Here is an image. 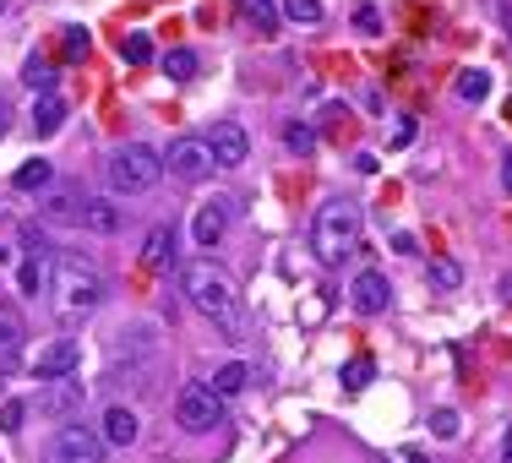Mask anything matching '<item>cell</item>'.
<instances>
[{
  "label": "cell",
  "mask_w": 512,
  "mask_h": 463,
  "mask_svg": "<svg viewBox=\"0 0 512 463\" xmlns=\"http://www.w3.org/2000/svg\"><path fill=\"white\" fill-rule=\"evenodd\" d=\"M180 289H186V300L207 316V322L224 327V338H235V344L251 338V322H246V311H240V289H235V278H229L224 267H213L207 257L186 262L180 267Z\"/></svg>",
  "instance_id": "obj_1"
},
{
  "label": "cell",
  "mask_w": 512,
  "mask_h": 463,
  "mask_svg": "<svg viewBox=\"0 0 512 463\" xmlns=\"http://www.w3.org/2000/svg\"><path fill=\"white\" fill-rule=\"evenodd\" d=\"M50 300H55L60 322H82V316L99 311V300H104V273L93 262H82V257H55Z\"/></svg>",
  "instance_id": "obj_2"
},
{
  "label": "cell",
  "mask_w": 512,
  "mask_h": 463,
  "mask_svg": "<svg viewBox=\"0 0 512 463\" xmlns=\"http://www.w3.org/2000/svg\"><path fill=\"white\" fill-rule=\"evenodd\" d=\"M360 229H365V218H360V207L355 202H344V197H333V202H322L316 207V218H311V246H316V262H344L349 251L360 246Z\"/></svg>",
  "instance_id": "obj_3"
},
{
  "label": "cell",
  "mask_w": 512,
  "mask_h": 463,
  "mask_svg": "<svg viewBox=\"0 0 512 463\" xmlns=\"http://www.w3.org/2000/svg\"><path fill=\"white\" fill-rule=\"evenodd\" d=\"M158 175H164V158H158L148 142H120V148L104 158V180H109L115 197H142V191L158 186Z\"/></svg>",
  "instance_id": "obj_4"
},
{
  "label": "cell",
  "mask_w": 512,
  "mask_h": 463,
  "mask_svg": "<svg viewBox=\"0 0 512 463\" xmlns=\"http://www.w3.org/2000/svg\"><path fill=\"white\" fill-rule=\"evenodd\" d=\"M104 453H109L104 436L82 420H66L50 442V463H104Z\"/></svg>",
  "instance_id": "obj_5"
},
{
  "label": "cell",
  "mask_w": 512,
  "mask_h": 463,
  "mask_svg": "<svg viewBox=\"0 0 512 463\" xmlns=\"http://www.w3.org/2000/svg\"><path fill=\"white\" fill-rule=\"evenodd\" d=\"M169 175L186 180V186H202V180H213V148H207V137H175L169 142Z\"/></svg>",
  "instance_id": "obj_6"
},
{
  "label": "cell",
  "mask_w": 512,
  "mask_h": 463,
  "mask_svg": "<svg viewBox=\"0 0 512 463\" xmlns=\"http://www.w3.org/2000/svg\"><path fill=\"white\" fill-rule=\"evenodd\" d=\"M175 420H180V431H191V436H202V431H213L218 420H224V398L218 393H207V387H186V393L175 398Z\"/></svg>",
  "instance_id": "obj_7"
},
{
  "label": "cell",
  "mask_w": 512,
  "mask_h": 463,
  "mask_svg": "<svg viewBox=\"0 0 512 463\" xmlns=\"http://www.w3.org/2000/svg\"><path fill=\"white\" fill-rule=\"evenodd\" d=\"M88 404V382L82 376H55V382L39 387V414H55V420H71Z\"/></svg>",
  "instance_id": "obj_8"
},
{
  "label": "cell",
  "mask_w": 512,
  "mask_h": 463,
  "mask_svg": "<svg viewBox=\"0 0 512 463\" xmlns=\"http://www.w3.org/2000/svg\"><path fill=\"white\" fill-rule=\"evenodd\" d=\"M33 371H39L44 382H55V376H77L82 371V344L71 333L50 338V344L39 349V360H33Z\"/></svg>",
  "instance_id": "obj_9"
},
{
  "label": "cell",
  "mask_w": 512,
  "mask_h": 463,
  "mask_svg": "<svg viewBox=\"0 0 512 463\" xmlns=\"http://www.w3.org/2000/svg\"><path fill=\"white\" fill-rule=\"evenodd\" d=\"M207 148H213V164L218 169H240L251 158V137L235 126V120H218V126L207 131Z\"/></svg>",
  "instance_id": "obj_10"
},
{
  "label": "cell",
  "mask_w": 512,
  "mask_h": 463,
  "mask_svg": "<svg viewBox=\"0 0 512 463\" xmlns=\"http://www.w3.org/2000/svg\"><path fill=\"white\" fill-rule=\"evenodd\" d=\"M387 300H393V289H387V278L376 273V267H365L355 284H349V306H355L360 316H382Z\"/></svg>",
  "instance_id": "obj_11"
},
{
  "label": "cell",
  "mask_w": 512,
  "mask_h": 463,
  "mask_svg": "<svg viewBox=\"0 0 512 463\" xmlns=\"http://www.w3.org/2000/svg\"><path fill=\"white\" fill-rule=\"evenodd\" d=\"M22 349H28V327L11 306H0V376H11L22 365Z\"/></svg>",
  "instance_id": "obj_12"
},
{
  "label": "cell",
  "mask_w": 512,
  "mask_h": 463,
  "mask_svg": "<svg viewBox=\"0 0 512 463\" xmlns=\"http://www.w3.org/2000/svg\"><path fill=\"white\" fill-rule=\"evenodd\" d=\"M99 436H104V447H131L142 436V420H137V409H126V404H109L104 409V425H99Z\"/></svg>",
  "instance_id": "obj_13"
},
{
  "label": "cell",
  "mask_w": 512,
  "mask_h": 463,
  "mask_svg": "<svg viewBox=\"0 0 512 463\" xmlns=\"http://www.w3.org/2000/svg\"><path fill=\"white\" fill-rule=\"evenodd\" d=\"M235 22L246 33H262V39H273L278 22H284V11L273 6V0H235Z\"/></svg>",
  "instance_id": "obj_14"
},
{
  "label": "cell",
  "mask_w": 512,
  "mask_h": 463,
  "mask_svg": "<svg viewBox=\"0 0 512 463\" xmlns=\"http://www.w3.org/2000/svg\"><path fill=\"white\" fill-rule=\"evenodd\" d=\"M224 229H229V202H218V197L202 202L197 218H191V240H197V246H218Z\"/></svg>",
  "instance_id": "obj_15"
},
{
  "label": "cell",
  "mask_w": 512,
  "mask_h": 463,
  "mask_svg": "<svg viewBox=\"0 0 512 463\" xmlns=\"http://www.w3.org/2000/svg\"><path fill=\"white\" fill-rule=\"evenodd\" d=\"M50 251H28L22 257V267H17V295H28V300H39L44 289H50Z\"/></svg>",
  "instance_id": "obj_16"
},
{
  "label": "cell",
  "mask_w": 512,
  "mask_h": 463,
  "mask_svg": "<svg viewBox=\"0 0 512 463\" xmlns=\"http://www.w3.org/2000/svg\"><path fill=\"white\" fill-rule=\"evenodd\" d=\"M142 262H148L153 273H164V267H175V262H180L175 229H169V224H153V229H148V246H142Z\"/></svg>",
  "instance_id": "obj_17"
},
{
  "label": "cell",
  "mask_w": 512,
  "mask_h": 463,
  "mask_svg": "<svg viewBox=\"0 0 512 463\" xmlns=\"http://www.w3.org/2000/svg\"><path fill=\"white\" fill-rule=\"evenodd\" d=\"M246 382H251V365L246 360H224L202 387H207V393H218V398H235V393H246Z\"/></svg>",
  "instance_id": "obj_18"
},
{
  "label": "cell",
  "mask_w": 512,
  "mask_h": 463,
  "mask_svg": "<svg viewBox=\"0 0 512 463\" xmlns=\"http://www.w3.org/2000/svg\"><path fill=\"white\" fill-rule=\"evenodd\" d=\"M60 126H66V99H60V93H39V99H33V131H39V137H55Z\"/></svg>",
  "instance_id": "obj_19"
},
{
  "label": "cell",
  "mask_w": 512,
  "mask_h": 463,
  "mask_svg": "<svg viewBox=\"0 0 512 463\" xmlns=\"http://www.w3.org/2000/svg\"><path fill=\"white\" fill-rule=\"evenodd\" d=\"M82 229H93V235H115L120 229V207L115 202H82Z\"/></svg>",
  "instance_id": "obj_20"
},
{
  "label": "cell",
  "mask_w": 512,
  "mask_h": 463,
  "mask_svg": "<svg viewBox=\"0 0 512 463\" xmlns=\"http://www.w3.org/2000/svg\"><path fill=\"white\" fill-rule=\"evenodd\" d=\"M453 93H458L463 104H485V99H491V71H480V66H474V71H458Z\"/></svg>",
  "instance_id": "obj_21"
},
{
  "label": "cell",
  "mask_w": 512,
  "mask_h": 463,
  "mask_svg": "<svg viewBox=\"0 0 512 463\" xmlns=\"http://www.w3.org/2000/svg\"><path fill=\"white\" fill-rule=\"evenodd\" d=\"M50 175H55L50 158H28V164L11 175V186H17V191H39V186H50Z\"/></svg>",
  "instance_id": "obj_22"
},
{
  "label": "cell",
  "mask_w": 512,
  "mask_h": 463,
  "mask_svg": "<svg viewBox=\"0 0 512 463\" xmlns=\"http://www.w3.org/2000/svg\"><path fill=\"white\" fill-rule=\"evenodd\" d=\"M284 148L300 153V158H311L316 153V126H306V120H289V126H284Z\"/></svg>",
  "instance_id": "obj_23"
},
{
  "label": "cell",
  "mask_w": 512,
  "mask_h": 463,
  "mask_svg": "<svg viewBox=\"0 0 512 463\" xmlns=\"http://www.w3.org/2000/svg\"><path fill=\"white\" fill-rule=\"evenodd\" d=\"M284 22H295V28H316L322 22V0H284Z\"/></svg>",
  "instance_id": "obj_24"
},
{
  "label": "cell",
  "mask_w": 512,
  "mask_h": 463,
  "mask_svg": "<svg viewBox=\"0 0 512 463\" xmlns=\"http://www.w3.org/2000/svg\"><path fill=\"white\" fill-rule=\"evenodd\" d=\"M425 278H431V289H458V284H463V267H458L453 257H431Z\"/></svg>",
  "instance_id": "obj_25"
},
{
  "label": "cell",
  "mask_w": 512,
  "mask_h": 463,
  "mask_svg": "<svg viewBox=\"0 0 512 463\" xmlns=\"http://www.w3.org/2000/svg\"><path fill=\"white\" fill-rule=\"evenodd\" d=\"M371 376H376V360L371 355H360V360L344 365V387H349V393H365V387H371Z\"/></svg>",
  "instance_id": "obj_26"
},
{
  "label": "cell",
  "mask_w": 512,
  "mask_h": 463,
  "mask_svg": "<svg viewBox=\"0 0 512 463\" xmlns=\"http://www.w3.org/2000/svg\"><path fill=\"white\" fill-rule=\"evenodd\" d=\"M22 82H28L33 93H55V66L33 55V60H28V71H22Z\"/></svg>",
  "instance_id": "obj_27"
},
{
  "label": "cell",
  "mask_w": 512,
  "mask_h": 463,
  "mask_svg": "<svg viewBox=\"0 0 512 463\" xmlns=\"http://www.w3.org/2000/svg\"><path fill=\"white\" fill-rule=\"evenodd\" d=\"M164 71L175 82H191V77H197V50H169L164 55Z\"/></svg>",
  "instance_id": "obj_28"
},
{
  "label": "cell",
  "mask_w": 512,
  "mask_h": 463,
  "mask_svg": "<svg viewBox=\"0 0 512 463\" xmlns=\"http://www.w3.org/2000/svg\"><path fill=\"white\" fill-rule=\"evenodd\" d=\"M22 414H28V404H22V398L0 404V431H6V436H17V431H22Z\"/></svg>",
  "instance_id": "obj_29"
},
{
  "label": "cell",
  "mask_w": 512,
  "mask_h": 463,
  "mask_svg": "<svg viewBox=\"0 0 512 463\" xmlns=\"http://www.w3.org/2000/svg\"><path fill=\"white\" fill-rule=\"evenodd\" d=\"M126 60H131V66H148V60H153V39H148V33H131V39H126Z\"/></svg>",
  "instance_id": "obj_30"
},
{
  "label": "cell",
  "mask_w": 512,
  "mask_h": 463,
  "mask_svg": "<svg viewBox=\"0 0 512 463\" xmlns=\"http://www.w3.org/2000/svg\"><path fill=\"white\" fill-rule=\"evenodd\" d=\"M431 431L442 436V442H453V436H458V414H453V409H436V414H431Z\"/></svg>",
  "instance_id": "obj_31"
},
{
  "label": "cell",
  "mask_w": 512,
  "mask_h": 463,
  "mask_svg": "<svg viewBox=\"0 0 512 463\" xmlns=\"http://www.w3.org/2000/svg\"><path fill=\"white\" fill-rule=\"evenodd\" d=\"M88 28H66V60H82V55H88Z\"/></svg>",
  "instance_id": "obj_32"
},
{
  "label": "cell",
  "mask_w": 512,
  "mask_h": 463,
  "mask_svg": "<svg viewBox=\"0 0 512 463\" xmlns=\"http://www.w3.org/2000/svg\"><path fill=\"white\" fill-rule=\"evenodd\" d=\"M355 22H360L365 33H376V28H382V11H376V6H360V11H355Z\"/></svg>",
  "instance_id": "obj_33"
},
{
  "label": "cell",
  "mask_w": 512,
  "mask_h": 463,
  "mask_svg": "<svg viewBox=\"0 0 512 463\" xmlns=\"http://www.w3.org/2000/svg\"><path fill=\"white\" fill-rule=\"evenodd\" d=\"M409 142H414V120L404 115V120L393 126V148H409Z\"/></svg>",
  "instance_id": "obj_34"
},
{
  "label": "cell",
  "mask_w": 512,
  "mask_h": 463,
  "mask_svg": "<svg viewBox=\"0 0 512 463\" xmlns=\"http://www.w3.org/2000/svg\"><path fill=\"white\" fill-rule=\"evenodd\" d=\"M322 311H327L322 300H306V311H300V322H322Z\"/></svg>",
  "instance_id": "obj_35"
},
{
  "label": "cell",
  "mask_w": 512,
  "mask_h": 463,
  "mask_svg": "<svg viewBox=\"0 0 512 463\" xmlns=\"http://www.w3.org/2000/svg\"><path fill=\"white\" fill-rule=\"evenodd\" d=\"M496 289H502V300L512 306V273H502V284H496Z\"/></svg>",
  "instance_id": "obj_36"
},
{
  "label": "cell",
  "mask_w": 512,
  "mask_h": 463,
  "mask_svg": "<svg viewBox=\"0 0 512 463\" xmlns=\"http://www.w3.org/2000/svg\"><path fill=\"white\" fill-rule=\"evenodd\" d=\"M502 186H507V191H512V153H507V158H502Z\"/></svg>",
  "instance_id": "obj_37"
},
{
  "label": "cell",
  "mask_w": 512,
  "mask_h": 463,
  "mask_svg": "<svg viewBox=\"0 0 512 463\" xmlns=\"http://www.w3.org/2000/svg\"><path fill=\"white\" fill-rule=\"evenodd\" d=\"M502 463H512V425H507V436H502Z\"/></svg>",
  "instance_id": "obj_38"
},
{
  "label": "cell",
  "mask_w": 512,
  "mask_h": 463,
  "mask_svg": "<svg viewBox=\"0 0 512 463\" xmlns=\"http://www.w3.org/2000/svg\"><path fill=\"white\" fill-rule=\"evenodd\" d=\"M0 131H6V104H0Z\"/></svg>",
  "instance_id": "obj_39"
},
{
  "label": "cell",
  "mask_w": 512,
  "mask_h": 463,
  "mask_svg": "<svg viewBox=\"0 0 512 463\" xmlns=\"http://www.w3.org/2000/svg\"><path fill=\"white\" fill-rule=\"evenodd\" d=\"M0 6H6V0H0Z\"/></svg>",
  "instance_id": "obj_40"
}]
</instances>
